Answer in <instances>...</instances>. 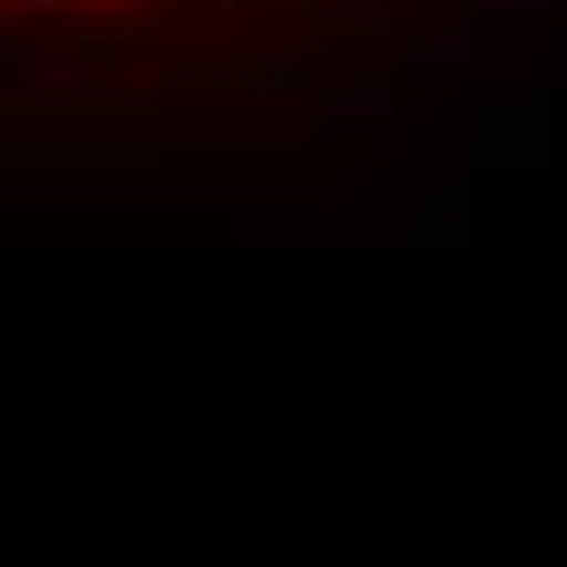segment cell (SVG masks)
<instances>
[{"label": "cell", "instance_id": "cell-1", "mask_svg": "<svg viewBox=\"0 0 567 567\" xmlns=\"http://www.w3.org/2000/svg\"><path fill=\"white\" fill-rule=\"evenodd\" d=\"M313 20V0H10V79L69 89H117L147 69H216V59H265Z\"/></svg>", "mask_w": 567, "mask_h": 567}]
</instances>
